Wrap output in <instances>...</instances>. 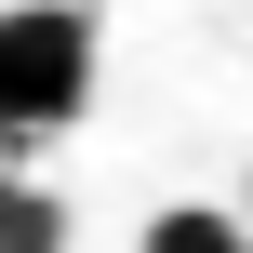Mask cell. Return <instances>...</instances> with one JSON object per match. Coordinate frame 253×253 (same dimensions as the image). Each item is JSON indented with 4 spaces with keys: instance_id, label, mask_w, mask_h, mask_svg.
Masks as SVG:
<instances>
[{
    "instance_id": "cell-1",
    "label": "cell",
    "mask_w": 253,
    "mask_h": 253,
    "mask_svg": "<svg viewBox=\"0 0 253 253\" xmlns=\"http://www.w3.org/2000/svg\"><path fill=\"white\" fill-rule=\"evenodd\" d=\"M93 107V13L80 0H13L0 13V147H40Z\"/></svg>"
},
{
    "instance_id": "cell-2",
    "label": "cell",
    "mask_w": 253,
    "mask_h": 253,
    "mask_svg": "<svg viewBox=\"0 0 253 253\" xmlns=\"http://www.w3.org/2000/svg\"><path fill=\"white\" fill-rule=\"evenodd\" d=\"M0 253H67V200L27 187V173H0Z\"/></svg>"
},
{
    "instance_id": "cell-3",
    "label": "cell",
    "mask_w": 253,
    "mask_h": 253,
    "mask_svg": "<svg viewBox=\"0 0 253 253\" xmlns=\"http://www.w3.org/2000/svg\"><path fill=\"white\" fill-rule=\"evenodd\" d=\"M253 227H227V213H213V200H173V213H147V240L133 253H240Z\"/></svg>"
},
{
    "instance_id": "cell-4",
    "label": "cell",
    "mask_w": 253,
    "mask_h": 253,
    "mask_svg": "<svg viewBox=\"0 0 253 253\" xmlns=\"http://www.w3.org/2000/svg\"><path fill=\"white\" fill-rule=\"evenodd\" d=\"M240 253H253V240H240Z\"/></svg>"
}]
</instances>
